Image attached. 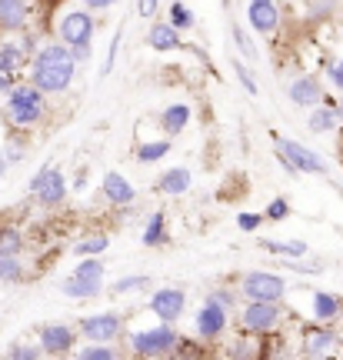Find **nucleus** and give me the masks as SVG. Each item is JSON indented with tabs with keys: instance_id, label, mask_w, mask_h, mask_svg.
I'll return each instance as SVG.
<instances>
[{
	"instance_id": "obj_1",
	"label": "nucleus",
	"mask_w": 343,
	"mask_h": 360,
	"mask_svg": "<svg viewBox=\"0 0 343 360\" xmlns=\"http://www.w3.org/2000/svg\"><path fill=\"white\" fill-rule=\"evenodd\" d=\"M74 77H77V57L64 40L60 44H47V47H40L34 53L30 84H37L44 94H67Z\"/></svg>"
},
{
	"instance_id": "obj_2",
	"label": "nucleus",
	"mask_w": 343,
	"mask_h": 360,
	"mask_svg": "<svg viewBox=\"0 0 343 360\" xmlns=\"http://www.w3.org/2000/svg\"><path fill=\"white\" fill-rule=\"evenodd\" d=\"M4 114L13 127L30 130L37 127L40 120L47 117V94L37 87V84H13V90L4 97Z\"/></svg>"
},
{
	"instance_id": "obj_3",
	"label": "nucleus",
	"mask_w": 343,
	"mask_h": 360,
	"mask_svg": "<svg viewBox=\"0 0 343 360\" xmlns=\"http://www.w3.org/2000/svg\"><path fill=\"white\" fill-rule=\"evenodd\" d=\"M57 34H60V40H64L67 47L74 51L77 64L90 60V53H93V34H97V20H93V11H87V7H80V11H70L64 20H60Z\"/></svg>"
},
{
	"instance_id": "obj_4",
	"label": "nucleus",
	"mask_w": 343,
	"mask_h": 360,
	"mask_svg": "<svg viewBox=\"0 0 343 360\" xmlns=\"http://www.w3.org/2000/svg\"><path fill=\"white\" fill-rule=\"evenodd\" d=\"M130 350L137 354V357H167V354H174L180 347V334L174 330V323L170 321H157L150 327H137V330H130Z\"/></svg>"
},
{
	"instance_id": "obj_5",
	"label": "nucleus",
	"mask_w": 343,
	"mask_h": 360,
	"mask_svg": "<svg viewBox=\"0 0 343 360\" xmlns=\"http://www.w3.org/2000/svg\"><path fill=\"white\" fill-rule=\"evenodd\" d=\"M273 143H277V160H280V164H283L287 170H290L293 177H297V174H313V177H327V160H323L317 150L304 147L300 141L280 137V134H273Z\"/></svg>"
},
{
	"instance_id": "obj_6",
	"label": "nucleus",
	"mask_w": 343,
	"mask_h": 360,
	"mask_svg": "<svg viewBox=\"0 0 343 360\" xmlns=\"http://www.w3.org/2000/svg\"><path fill=\"white\" fill-rule=\"evenodd\" d=\"M67 177L64 170L57 167V164H44V167L34 174V180L27 184V193H34V200L40 207H60L67 200Z\"/></svg>"
},
{
	"instance_id": "obj_7",
	"label": "nucleus",
	"mask_w": 343,
	"mask_h": 360,
	"mask_svg": "<svg viewBox=\"0 0 343 360\" xmlns=\"http://www.w3.org/2000/svg\"><path fill=\"white\" fill-rule=\"evenodd\" d=\"M280 321H283V310H280L277 300H247L240 310V327L254 337L273 334Z\"/></svg>"
},
{
	"instance_id": "obj_8",
	"label": "nucleus",
	"mask_w": 343,
	"mask_h": 360,
	"mask_svg": "<svg viewBox=\"0 0 343 360\" xmlns=\"http://www.w3.org/2000/svg\"><path fill=\"white\" fill-rule=\"evenodd\" d=\"M240 290L247 300H283L287 297V281L280 274H270V270H247L240 281Z\"/></svg>"
},
{
	"instance_id": "obj_9",
	"label": "nucleus",
	"mask_w": 343,
	"mask_h": 360,
	"mask_svg": "<svg viewBox=\"0 0 343 360\" xmlns=\"http://www.w3.org/2000/svg\"><path fill=\"white\" fill-rule=\"evenodd\" d=\"M77 330L84 334V340H97V344H114L124 334V317L117 310H101V314H87L80 317Z\"/></svg>"
},
{
	"instance_id": "obj_10",
	"label": "nucleus",
	"mask_w": 343,
	"mask_h": 360,
	"mask_svg": "<svg viewBox=\"0 0 343 360\" xmlns=\"http://www.w3.org/2000/svg\"><path fill=\"white\" fill-rule=\"evenodd\" d=\"M37 344L47 357H64V354H74L77 330L70 323H44L37 330Z\"/></svg>"
},
{
	"instance_id": "obj_11",
	"label": "nucleus",
	"mask_w": 343,
	"mask_h": 360,
	"mask_svg": "<svg viewBox=\"0 0 343 360\" xmlns=\"http://www.w3.org/2000/svg\"><path fill=\"white\" fill-rule=\"evenodd\" d=\"M183 310H187V294L180 287H160L150 294V314L157 321L177 323L183 317Z\"/></svg>"
},
{
	"instance_id": "obj_12",
	"label": "nucleus",
	"mask_w": 343,
	"mask_h": 360,
	"mask_svg": "<svg viewBox=\"0 0 343 360\" xmlns=\"http://www.w3.org/2000/svg\"><path fill=\"white\" fill-rule=\"evenodd\" d=\"M227 314L230 310L224 304H216V300H204V307L197 310V317H193V330L200 340H216V337H224L227 330Z\"/></svg>"
},
{
	"instance_id": "obj_13",
	"label": "nucleus",
	"mask_w": 343,
	"mask_h": 360,
	"mask_svg": "<svg viewBox=\"0 0 343 360\" xmlns=\"http://www.w3.org/2000/svg\"><path fill=\"white\" fill-rule=\"evenodd\" d=\"M247 24L254 27L257 34H277L280 27V7L277 0H250L247 4Z\"/></svg>"
},
{
	"instance_id": "obj_14",
	"label": "nucleus",
	"mask_w": 343,
	"mask_h": 360,
	"mask_svg": "<svg viewBox=\"0 0 343 360\" xmlns=\"http://www.w3.org/2000/svg\"><path fill=\"white\" fill-rule=\"evenodd\" d=\"M147 44H150V51H157V53L193 51V47H187V44H183L180 30L170 24V20H157V24H150V30H147Z\"/></svg>"
},
{
	"instance_id": "obj_15",
	"label": "nucleus",
	"mask_w": 343,
	"mask_h": 360,
	"mask_svg": "<svg viewBox=\"0 0 343 360\" xmlns=\"http://www.w3.org/2000/svg\"><path fill=\"white\" fill-rule=\"evenodd\" d=\"M287 94H290L293 107H304V110H313L317 103H323V84H320L317 77H310V74L293 80Z\"/></svg>"
},
{
	"instance_id": "obj_16",
	"label": "nucleus",
	"mask_w": 343,
	"mask_h": 360,
	"mask_svg": "<svg viewBox=\"0 0 343 360\" xmlns=\"http://www.w3.org/2000/svg\"><path fill=\"white\" fill-rule=\"evenodd\" d=\"M337 344H340V337L330 330V323H317V327H306L304 330V354L306 357H323V354L337 350Z\"/></svg>"
},
{
	"instance_id": "obj_17",
	"label": "nucleus",
	"mask_w": 343,
	"mask_h": 360,
	"mask_svg": "<svg viewBox=\"0 0 343 360\" xmlns=\"http://www.w3.org/2000/svg\"><path fill=\"white\" fill-rule=\"evenodd\" d=\"M103 197L110 200V204L117 207H130L134 200H137V187L130 184L124 174H117V170H110V174H103Z\"/></svg>"
},
{
	"instance_id": "obj_18",
	"label": "nucleus",
	"mask_w": 343,
	"mask_h": 360,
	"mask_svg": "<svg viewBox=\"0 0 343 360\" xmlns=\"http://www.w3.org/2000/svg\"><path fill=\"white\" fill-rule=\"evenodd\" d=\"M310 317L317 323H333L337 317H343V300L327 290H310Z\"/></svg>"
},
{
	"instance_id": "obj_19",
	"label": "nucleus",
	"mask_w": 343,
	"mask_h": 360,
	"mask_svg": "<svg viewBox=\"0 0 343 360\" xmlns=\"http://www.w3.org/2000/svg\"><path fill=\"white\" fill-rule=\"evenodd\" d=\"M60 294L67 300H90V297H101L103 294V277H77L70 274L64 283H60Z\"/></svg>"
},
{
	"instance_id": "obj_20",
	"label": "nucleus",
	"mask_w": 343,
	"mask_h": 360,
	"mask_svg": "<svg viewBox=\"0 0 343 360\" xmlns=\"http://www.w3.org/2000/svg\"><path fill=\"white\" fill-rule=\"evenodd\" d=\"M190 184H193L190 167H167L157 177V191L167 193V197H183V193L190 191Z\"/></svg>"
},
{
	"instance_id": "obj_21",
	"label": "nucleus",
	"mask_w": 343,
	"mask_h": 360,
	"mask_svg": "<svg viewBox=\"0 0 343 360\" xmlns=\"http://www.w3.org/2000/svg\"><path fill=\"white\" fill-rule=\"evenodd\" d=\"M187 127H190V103H167L160 114V130L167 137H177Z\"/></svg>"
},
{
	"instance_id": "obj_22",
	"label": "nucleus",
	"mask_w": 343,
	"mask_h": 360,
	"mask_svg": "<svg viewBox=\"0 0 343 360\" xmlns=\"http://www.w3.org/2000/svg\"><path fill=\"white\" fill-rule=\"evenodd\" d=\"M27 17H30V4L27 0H0V30H24Z\"/></svg>"
},
{
	"instance_id": "obj_23",
	"label": "nucleus",
	"mask_w": 343,
	"mask_h": 360,
	"mask_svg": "<svg viewBox=\"0 0 343 360\" xmlns=\"http://www.w3.org/2000/svg\"><path fill=\"white\" fill-rule=\"evenodd\" d=\"M306 127L313 130V134H333V130L340 127V117H337V110H333V103H317L313 110H310V117H306Z\"/></svg>"
},
{
	"instance_id": "obj_24",
	"label": "nucleus",
	"mask_w": 343,
	"mask_h": 360,
	"mask_svg": "<svg viewBox=\"0 0 343 360\" xmlns=\"http://www.w3.org/2000/svg\"><path fill=\"white\" fill-rule=\"evenodd\" d=\"M143 247H160L167 240V217L164 210H157V214H150V220H147V227H143Z\"/></svg>"
},
{
	"instance_id": "obj_25",
	"label": "nucleus",
	"mask_w": 343,
	"mask_h": 360,
	"mask_svg": "<svg viewBox=\"0 0 343 360\" xmlns=\"http://www.w3.org/2000/svg\"><path fill=\"white\" fill-rule=\"evenodd\" d=\"M167 154H170V141H167V137L137 143V160L140 164H157V160H164Z\"/></svg>"
},
{
	"instance_id": "obj_26",
	"label": "nucleus",
	"mask_w": 343,
	"mask_h": 360,
	"mask_svg": "<svg viewBox=\"0 0 343 360\" xmlns=\"http://www.w3.org/2000/svg\"><path fill=\"white\" fill-rule=\"evenodd\" d=\"M27 60V51L20 44H0V70H7V74H17Z\"/></svg>"
},
{
	"instance_id": "obj_27",
	"label": "nucleus",
	"mask_w": 343,
	"mask_h": 360,
	"mask_svg": "<svg viewBox=\"0 0 343 360\" xmlns=\"http://www.w3.org/2000/svg\"><path fill=\"white\" fill-rule=\"evenodd\" d=\"M107 247H110V237H103V233H90V237H84V240H77L74 244V254L77 257H101Z\"/></svg>"
},
{
	"instance_id": "obj_28",
	"label": "nucleus",
	"mask_w": 343,
	"mask_h": 360,
	"mask_svg": "<svg viewBox=\"0 0 343 360\" xmlns=\"http://www.w3.org/2000/svg\"><path fill=\"white\" fill-rule=\"evenodd\" d=\"M167 20L177 27V30H190V27H197V13H193L183 0H174L170 11H167Z\"/></svg>"
},
{
	"instance_id": "obj_29",
	"label": "nucleus",
	"mask_w": 343,
	"mask_h": 360,
	"mask_svg": "<svg viewBox=\"0 0 343 360\" xmlns=\"http://www.w3.org/2000/svg\"><path fill=\"white\" fill-rule=\"evenodd\" d=\"M260 247L270 254H280V257H304L306 254V244H300V240H264L260 237Z\"/></svg>"
},
{
	"instance_id": "obj_30",
	"label": "nucleus",
	"mask_w": 343,
	"mask_h": 360,
	"mask_svg": "<svg viewBox=\"0 0 343 360\" xmlns=\"http://www.w3.org/2000/svg\"><path fill=\"white\" fill-rule=\"evenodd\" d=\"M24 274L27 270L17 254H4V257H0V283H20Z\"/></svg>"
},
{
	"instance_id": "obj_31",
	"label": "nucleus",
	"mask_w": 343,
	"mask_h": 360,
	"mask_svg": "<svg viewBox=\"0 0 343 360\" xmlns=\"http://www.w3.org/2000/svg\"><path fill=\"white\" fill-rule=\"evenodd\" d=\"M77 357L80 360H117L120 357V350L110 347V344H97V340H90L84 350H77Z\"/></svg>"
},
{
	"instance_id": "obj_32",
	"label": "nucleus",
	"mask_w": 343,
	"mask_h": 360,
	"mask_svg": "<svg viewBox=\"0 0 343 360\" xmlns=\"http://www.w3.org/2000/svg\"><path fill=\"white\" fill-rule=\"evenodd\" d=\"M150 287V277L147 274H130V277H120V281L110 283V294H134V290H143Z\"/></svg>"
},
{
	"instance_id": "obj_33",
	"label": "nucleus",
	"mask_w": 343,
	"mask_h": 360,
	"mask_svg": "<svg viewBox=\"0 0 343 360\" xmlns=\"http://www.w3.org/2000/svg\"><path fill=\"white\" fill-rule=\"evenodd\" d=\"M20 250H24V237H20V231H13V227L0 231V257H4V254H17V257H20Z\"/></svg>"
},
{
	"instance_id": "obj_34",
	"label": "nucleus",
	"mask_w": 343,
	"mask_h": 360,
	"mask_svg": "<svg viewBox=\"0 0 343 360\" xmlns=\"http://www.w3.org/2000/svg\"><path fill=\"white\" fill-rule=\"evenodd\" d=\"M44 350H40V344H24V340H17V344H11L7 347V357L11 360H37Z\"/></svg>"
},
{
	"instance_id": "obj_35",
	"label": "nucleus",
	"mask_w": 343,
	"mask_h": 360,
	"mask_svg": "<svg viewBox=\"0 0 343 360\" xmlns=\"http://www.w3.org/2000/svg\"><path fill=\"white\" fill-rule=\"evenodd\" d=\"M230 34H233V44H237V51H240L247 60H257V47H254V40L243 34V27L233 24V27H230Z\"/></svg>"
},
{
	"instance_id": "obj_36",
	"label": "nucleus",
	"mask_w": 343,
	"mask_h": 360,
	"mask_svg": "<svg viewBox=\"0 0 343 360\" xmlns=\"http://www.w3.org/2000/svg\"><path fill=\"white\" fill-rule=\"evenodd\" d=\"M264 217L273 220V224L287 220V217H290V200H287V197H273V200L267 204V210H264Z\"/></svg>"
},
{
	"instance_id": "obj_37",
	"label": "nucleus",
	"mask_w": 343,
	"mask_h": 360,
	"mask_svg": "<svg viewBox=\"0 0 343 360\" xmlns=\"http://www.w3.org/2000/svg\"><path fill=\"white\" fill-rule=\"evenodd\" d=\"M233 74L240 77L243 90H247L250 97H257V94H260V87H257V80H254V70H250V67H243V60H233Z\"/></svg>"
},
{
	"instance_id": "obj_38",
	"label": "nucleus",
	"mask_w": 343,
	"mask_h": 360,
	"mask_svg": "<svg viewBox=\"0 0 343 360\" xmlns=\"http://www.w3.org/2000/svg\"><path fill=\"white\" fill-rule=\"evenodd\" d=\"M280 267L297 270V274H323V264H306V260H300V257H283Z\"/></svg>"
},
{
	"instance_id": "obj_39",
	"label": "nucleus",
	"mask_w": 343,
	"mask_h": 360,
	"mask_svg": "<svg viewBox=\"0 0 343 360\" xmlns=\"http://www.w3.org/2000/svg\"><path fill=\"white\" fill-rule=\"evenodd\" d=\"M264 214H250V210H240V214H237V227H240V231H247V233H254V231H260V224H264Z\"/></svg>"
},
{
	"instance_id": "obj_40",
	"label": "nucleus",
	"mask_w": 343,
	"mask_h": 360,
	"mask_svg": "<svg viewBox=\"0 0 343 360\" xmlns=\"http://www.w3.org/2000/svg\"><path fill=\"white\" fill-rule=\"evenodd\" d=\"M120 37H124V27H117L114 40H110V51H107V60H103V70H101V77H107V74L114 70V60H117V47H120Z\"/></svg>"
},
{
	"instance_id": "obj_41",
	"label": "nucleus",
	"mask_w": 343,
	"mask_h": 360,
	"mask_svg": "<svg viewBox=\"0 0 343 360\" xmlns=\"http://www.w3.org/2000/svg\"><path fill=\"white\" fill-rule=\"evenodd\" d=\"M327 77H330V87L343 94V57L330 60V67H327Z\"/></svg>"
},
{
	"instance_id": "obj_42",
	"label": "nucleus",
	"mask_w": 343,
	"mask_h": 360,
	"mask_svg": "<svg viewBox=\"0 0 343 360\" xmlns=\"http://www.w3.org/2000/svg\"><path fill=\"white\" fill-rule=\"evenodd\" d=\"M207 300H216V304H224V307H233V304H237V294H233V290H227V287H220V290H210V294H207Z\"/></svg>"
},
{
	"instance_id": "obj_43",
	"label": "nucleus",
	"mask_w": 343,
	"mask_h": 360,
	"mask_svg": "<svg viewBox=\"0 0 343 360\" xmlns=\"http://www.w3.org/2000/svg\"><path fill=\"white\" fill-rule=\"evenodd\" d=\"M4 157L11 160V164H20L27 157V147L24 143H17V141H7V147H4Z\"/></svg>"
},
{
	"instance_id": "obj_44",
	"label": "nucleus",
	"mask_w": 343,
	"mask_h": 360,
	"mask_svg": "<svg viewBox=\"0 0 343 360\" xmlns=\"http://www.w3.org/2000/svg\"><path fill=\"white\" fill-rule=\"evenodd\" d=\"M157 7H160V0H140V4H137V13L143 17V20H150L153 13H157Z\"/></svg>"
},
{
	"instance_id": "obj_45",
	"label": "nucleus",
	"mask_w": 343,
	"mask_h": 360,
	"mask_svg": "<svg viewBox=\"0 0 343 360\" xmlns=\"http://www.w3.org/2000/svg\"><path fill=\"white\" fill-rule=\"evenodd\" d=\"M13 84H17V77L7 74V70H0V97H7V94L13 90Z\"/></svg>"
},
{
	"instance_id": "obj_46",
	"label": "nucleus",
	"mask_w": 343,
	"mask_h": 360,
	"mask_svg": "<svg viewBox=\"0 0 343 360\" xmlns=\"http://www.w3.org/2000/svg\"><path fill=\"white\" fill-rule=\"evenodd\" d=\"M114 4L117 0H84V7H87V11H110Z\"/></svg>"
},
{
	"instance_id": "obj_47",
	"label": "nucleus",
	"mask_w": 343,
	"mask_h": 360,
	"mask_svg": "<svg viewBox=\"0 0 343 360\" xmlns=\"http://www.w3.org/2000/svg\"><path fill=\"white\" fill-rule=\"evenodd\" d=\"M70 187H74V191H84V187H87V170H80V177H77Z\"/></svg>"
},
{
	"instance_id": "obj_48",
	"label": "nucleus",
	"mask_w": 343,
	"mask_h": 360,
	"mask_svg": "<svg viewBox=\"0 0 343 360\" xmlns=\"http://www.w3.org/2000/svg\"><path fill=\"white\" fill-rule=\"evenodd\" d=\"M7 170H11V160H7V157L0 154V180L7 177Z\"/></svg>"
},
{
	"instance_id": "obj_49",
	"label": "nucleus",
	"mask_w": 343,
	"mask_h": 360,
	"mask_svg": "<svg viewBox=\"0 0 343 360\" xmlns=\"http://www.w3.org/2000/svg\"><path fill=\"white\" fill-rule=\"evenodd\" d=\"M333 110H337V117H340V124H343V101H340V103H333Z\"/></svg>"
}]
</instances>
